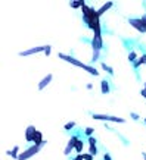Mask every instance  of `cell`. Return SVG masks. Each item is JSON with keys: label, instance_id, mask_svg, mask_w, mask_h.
Listing matches in <instances>:
<instances>
[{"label": "cell", "instance_id": "30bf717a", "mask_svg": "<svg viewBox=\"0 0 146 160\" xmlns=\"http://www.w3.org/2000/svg\"><path fill=\"white\" fill-rule=\"evenodd\" d=\"M52 78H53V76H52V74H47V75H46V76H44L40 82H39V90H40V91H42V90H44V88H46V87L52 82Z\"/></svg>", "mask_w": 146, "mask_h": 160}, {"label": "cell", "instance_id": "83f0119b", "mask_svg": "<svg viewBox=\"0 0 146 160\" xmlns=\"http://www.w3.org/2000/svg\"><path fill=\"white\" fill-rule=\"evenodd\" d=\"M72 160H83V154H78L75 159H72Z\"/></svg>", "mask_w": 146, "mask_h": 160}, {"label": "cell", "instance_id": "cb8c5ba5", "mask_svg": "<svg viewBox=\"0 0 146 160\" xmlns=\"http://www.w3.org/2000/svg\"><path fill=\"white\" fill-rule=\"evenodd\" d=\"M50 50H52V47H50V46H46V52H44V55L49 56V55H50Z\"/></svg>", "mask_w": 146, "mask_h": 160}, {"label": "cell", "instance_id": "4316f807", "mask_svg": "<svg viewBox=\"0 0 146 160\" xmlns=\"http://www.w3.org/2000/svg\"><path fill=\"white\" fill-rule=\"evenodd\" d=\"M140 94H142V96H143V97L146 98V84H145V88H143V90L140 91Z\"/></svg>", "mask_w": 146, "mask_h": 160}, {"label": "cell", "instance_id": "7a4b0ae2", "mask_svg": "<svg viewBox=\"0 0 146 160\" xmlns=\"http://www.w3.org/2000/svg\"><path fill=\"white\" fill-rule=\"evenodd\" d=\"M58 57L62 59V60H65V62H68V63H71V65H74V66H77V68H81V69L87 71V72H89L90 75H93V76H99V71H97L94 66L86 65V63L77 60V59L72 57V56H68V55H64V53H58Z\"/></svg>", "mask_w": 146, "mask_h": 160}, {"label": "cell", "instance_id": "7c38bea8", "mask_svg": "<svg viewBox=\"0 0 146 160\" xmlns=\"http://www.w3.org/2000/svg\"><path fill=\"white\" fill-rule=\"evenodd\" d=\"M112 5H114L112 2H106V3H105V5L100 8V9H97V13H99V16H102V15H103L106 11H109V9L112 8Z\"/></svg>", "mask_w": 146, "mask_h": 160}, {"label": "cell", "instance_id": "7402d4cb", "mask_svg": "<svg viewBox=\"0 0 146 160\" xmlns=\"http://www.w3.org/2000/svg\"><path fill=\"white\" fill-rule=\"evenodd\" d=\"M93 132H94V129H93V128H86V129H84V134H86L87 137H92V134H93Z\"/></svg>", "mask_w": 146, "mask_h": 160}, {"label": "cell", "instance_id": "5b68a950", "mask_svg": "<svg viewBox=\"0 0 146 160\" xmlns=\"http://www.w3.org/2000/svg\"><path fill=\"white\" fill-rule=\"evenodd\" d=\"M42 150V145H31V147H28L27 150H24L22 153H19V156H18V160H28V159H31L34 154H37L39 151Z\"/></svg>", "mask_w": 146, "mask_h": 160}, {"label": "cell", "instance_id": "ba28073f", "mask_svg": "<svg viewBox=\"0 0 146 160\" xmlns=\"http://www.w3.org/2000/svg\"><path fill=\"white\" fill-rule=\"evenodd\" d=\"M77 139H78V137H77V135H72V137H71V139H69V141H68V144H67V148L64 150V154H65V156H69V153L74 150Z\"/></svg>", "mask_w": 146, "mask_h": 160}, {"label": "cell", "instance_id": "d6986e66", "mask_svg": "<svg viewBox=\"0 0 146 160\" xmlns=\"http://www.w3.org/2000/svg\"><path fill=\"white\" fill-rule=\"evenodd\" d=\"M69 6L72 9H78L80 6H83V2H69Z\"/></svg>", "mask_w": 146, "mask_h": 160}, {"label": "cell", "instance_id": "ffe728a7", "mask_svg": "<svg viewBox=\"0 0 146 160\" xmlns=\"http://www.w3.org/2000/svg\"><path fill=\"white\" fill-rule=\"evenodd\" d=\"M140 65H145V63H143V59H142V57H139V59H137V60L134 62V65H133V68H134V69H137V68H139Z\"/></svg>", "mask_w": 146, "mask_h": 160}, {"label": "cell", "instance_id": "3957f363", "mask_svg": "<svg viewBox=\"0 0 146 160\" xmlns=\"http://www.w3.org/2000/svg\"><path fill=\"white\" fill-rule=\"evenodd\" d=\"M102 46H103L102 34H94V35H93V40H92V47H93V57H92V62H96V60L99 59V53H100Z\"/></svg>", "mask_w": 146, "mask_h": 160}, {"label": "cell", "instance_id": "484cf974", "mask_svg": "<svg viewBox=\"0 0 146 160\" xmlns=\"http://www.w3.org/2000/svg\"><path fill=\"white\" fill-rule=\"evenodd\" d=\"M89 144H96V139L93 137H89Z\"/></svg>", "mask_w": 146, "mask_h": 160}, {"label": "cell", "instance_id": "9c48e42d", "mask_svg": "<svg viewBox=\"0 0 146 160\" xmlns=\"http://www.w3.org/2000/svg\"><path fill=\"white\" fill-rule=\"evenodd\" d=\"M36 132H37V129H36V126H28L27 129H25V139L28 141V142H34V135H36Z\"/></svg>", "mask_w": 146, "mask_h": 160}, {"label": "cell", "instance_id": "f546056e", "mask_svg": "<svg viewBox=\"0 0 146 160\" xmlns=\"http://www.w3.org/2000/svg\"><path fill=\"white\" fill-rule=\"evenodd\" d=\"M142 59H143V63L146 65V55H142Z\"/></svg>", "mask_w": 146, "mask_h": 160}, {"label": "cell", "instance_id": "1f68e13d", "mask_svg": "<svg viewBox=\"0 0 146 160\" xmlns=\"http://www.w3.org/2000/svg\"><path fill=\"white\" fill-rule=\"evenodd\" d=\"M145 123H146V119H145Z\"/></svg>", "mask_w": 146, "mask_h": 160}, {"label": "cell", "instance_id": "d4e9b609", "mask_svg": "<svg viewBox=\"0 0 146 160\" xmlns=\"http://www.w3.org/2000/svg\"><path fill=\"white\" fill-rule=\"evenodd\" d=\"M103 160H112V157H111L108 153H105V154H103Z\"/></svg>", "mask_w": 146, "mask_h": 160}, {"label": "cell", "instance_id": "f1b7e54d", "mask_svg": "<svg viewBox=\"0 0 146 160\" xmlns=\"http://www.w3.org/2000/svg\"><path fill=\"white\" fill-rule=\"evenodd\" d=\"M131 118H133V119H139V116H137L136 113H131Z\"/></svg>", "mask_w": 146, "mask_h": 160}, {"label": "cell", "instance_id": "2e32d148", "mask_svg": "<svg viewBox=\"0 0 146 160\" xmlns=\"http://www.w3.org/2000/svg\"><path fill=\"white\" fill-rule=\"evenodd\" d=\"M128 60L134 63V62L137 60V53H136V52H130V53H128Z\"/></svg>", "mask_w": 146, "mask_h": 160}, {"label": "cell", "instance_id": "277c9868", "mask_svg": "<svg viewBox=\"0 0 146 160\" xmlns=\"http://www.w3.org/2000/svg\"><path fill=\"white\" fill-rule=\"evenodd\" d=\"M128 24L139 33H146V15H143L142 18H130Z\"/></svg>", "mask_w": 146, "mask_h": 160}, {"label": "cell", "instance_id": "52a82bcc", "mask_svg": "<svg viewBox=\"0 0 146 160\" xmlns=\"http://www.w3.org/2000/svg\"><path fill=\"white\" fill-rule=\"evenodd\" d=\"M40 52H46V46H39V47H33L28 50H24L19 53V56H31V55H37Z\"/></svg>", "mask_w": 146, "mask_h": 160}, {"label": "cell", "instance_id": "8992f818", "mask_svg": "<svg viewBox=\"0 0 146 160\" xmlns=\"http://www.w3.org/2000/svg\"><path fill=\"white\" fill-rule=\"evenodd\" d=\"M93 119L97 120H109V122H117V123H124L125 119L117 118V116H109V115H93Z\"/></svg>", "mask_w": 146, "mask_h": 160}, {"label": "cell", "instance_id": "8fae6325", "mask_svg": "<svg viewBox=\"0 0 146 160\" xmlns=\"http://www.w3.org/2000/svg\"><path fill=\"white\" fill-rule=\"evenodd\" d=\"M34 144H36V145H44V144H46V141L43 139V135H42L40 131H37L36 135H34Z\"/></svg>", "mask_w": 146, "mask_h": 160}, {"label": "cell", "instance_id": "5bb4252c", "mask_svg": "<svg viewBox=\"0 0 146 160\" xmlns=\"http://www.w3.org/2000/svg\"><path fill=\"white\" fill-rule=\"evenodd\" d=\"M100 85H102V94H108L109 93V82L106 81V79H102V82H100Z\"/></svg>", "mask_w": 146, "mask_h": 160}, {"label": "cell", "instance_id": "4dcf8cb0", "mask_svg": "<svg viewBox=\"0 0 146 160\" xmlns=\"http://www.w3.org/2000/svg\"><path fill=\"white\" fill-rule=\"evenodd\" d=\"M143 157H145V160H146V153H143Z\"/></svg>", "mask_w": 146, "mask_h": 160}, {"label": "cell", "instance_id": "44dd1931", "mask_svg": "<svg viewBox=\"0 0 146 160\" xmlns=\"http://www.w3.org/2000/svg\"><path fill=\"white\" fill-rule=\"evenodd\" d=\"M94 156L90 154V153H83V160H93Z\"/></svg>", "mask_w": 146, "mask_h": 160}, {"label": "cell", "instance_id": "603a6c76", "mask_svg": "<svg viewBox=\"0 0 146 160\" xmlns=\"http://www.w3.org/2000/svg\"><path fill=\"white\" fill-rule=\"evenodd\" d=\"M74 126H75V123H74V122H69V123H67V125H65V129L68 131V129H72Z\"/></svg>", "mask_w": 146, "mask_h": 160}, {"label": "cell", "instance_id": "9a60e30c", "mask_svg": "<svg viewBox=\"0 0 146 160\" xmlns=\"http://www.w3.org/2000/svg\"><path fill=\"white\" fill-rule=\"evenodd\" d=\"M18 151H19V147H18V145H15L12 151H8V154H9V156H12L14 159H16V160H18V156H19V154H18Z\"/></svg>", "mask_w": 146, "mask_h": 160}, {"label": "cell", "instance_id": "4fadbf2b", "mask_svg": "<svg viewBox=\"0 0 146 160\" xmlns=\"http://www.w3.org/2000/svg\"><path fill=\"white\" fill-rule=\"evenodd\" d=\"M83 147H84V141H83V139H77L74 150H75L78 154H83Z\"/></svg>", "mask_w": 146, "mask_h": 160}, {"label": "cell", "instance_id": "ac0fdd59", "mask_svg": "<svg viewBox=\"0 0 146 160\" xmlns=\"http://www.w3.org/2000/svg\"><path fill=\"white\" fill-rule=\"evenodd\" d=\"M89 153L93 154V156L97 154V147H96V144H90V147H89Z\"/></svg>", "mask_w": 146, "mask_h": 160}, {"label": "cell", "instance_id": "6da1fadb", "mask_svg": "<svg viewBox=\"0 0 146 160\" xmlns=\"http://www.w3.org/2000/svg\"><path fill=\"white\" fill-rule=\"evenodd\" d=\"M83 21L86 22V25L94 33V34H102L100 33V16L97 13L96 9L87 6L84 2H83Z\"/></svg>", "mask_w": 146, "mask_h": 160}, {"label": "cell", "instance_id": "e0dca14e", "mask_svg": "<svg viewBox=\"0 0 146 160\" xmlns=\"http://www.w3.org/2000/svg\"><path fill=\"white\" fill-rule=\"evenodd\" d=\"M100 66H102V69H103V71H106L108 74H111V75H114V69H112L111 66H108L106 63H102Z\"/></svg>", "mask_w": 146, "mask_h": 160}]
</instances>
